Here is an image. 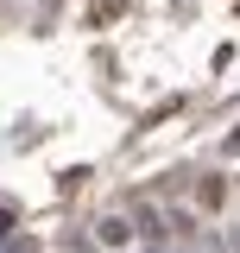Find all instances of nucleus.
Returning a JSON list of instances; mask_svg holds the SVG:
<instances>
[{"mask_svg":"<svg viewBox=\"0 0 240 253\" xmlns=\"http://www.w3.org/2000/svg\"><path fill=\"white\" fill-rule=\"evenodd\" d=\"M126 13V0H89V26H114Z\"/></svg>","mask_w":240,"mask_h":253,"instance_id":"nucleus-1","label":"nucleus"},{"mask_svg":"<svg viewBox=\"0 0 240 253\" xmlns=\"http://www.w3.org/2000/svg\"><path fill=\"white\" fill-rule=\"evenodd\" d=\"M126 234H133V228H126V221H120V215H108V221H101V247H120Z\"/></svg>","mask_w":240,"mask_h":253,"instance_id":"nucleus-2","label":"nucleus"},{"mask_svg":"<svg viewBox=\"0 0 240 253\" xmlns=\"http://www.w3.org/2000/svg\"><path fill=\"white\" fill-rule=\"evenodd\" d=\"M196 203H202V209H221V177H202V184H196Z\"/></svg>","mask_w":240,"mask_h":253,"instance_id":"nucleus-3","label":"nucleus"},{"mask_svg":"<svg viewBox=\"0 0 240 253\" xmlns=\"http://www.w3.org/2000/svg\"><path fill=\"white\" fill-rule=\"evenodd\" d=\"M228 158H240V126H234V133H228Z\"/></svg>","mask_w":240,"mask_h":253,"instance_id":"nucleus-4","label":"nucleus"},{"mask_svg":"<svg viewBox=\"0 0 240 253\" xmlns=\"http://www.w3.org/2000/svg\"><path fill=\"white\" fill-rule=\"evenodd\" d=\"M6 253H32V241H13V247H6Z\"/></svg>","mask_w":240,"mask_h":253,"instance_id":"nucleus-5","label":"nucleus"},{"mask_svg":"<svg viewBox=\"0 0 240 253\" xmlns=\"http://www.w3.org/2000/svg\"><path fill=\"white\" fill-rule=\"evenodd\" d=\"M234 247H240V228H234Z\"/></svg>","mask_w":240,"mask_h":253,"instance_id":"nucleus-6","label":"nucleus"}]
</instances>
